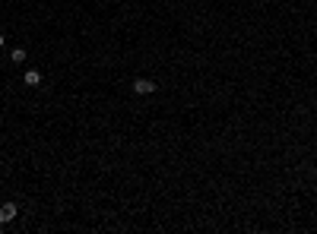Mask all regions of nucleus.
<instances>
[{
  "label": "nucleus",
  "mask_w": 317,
  "mask_h": 234,
  "mask_svg": "<svg viewBox=\"0 0 317 234\" xmlns=\"http://www.w3.org/2000/svg\"><path fill=\"white\" fill-rule=\"evenodd\" d=\"M152 92H159V83H152L146 76L133 79V95H152Z\"/></svg>",
  "instance_id": "1"
},
{
  "label": "nucleus",
  "mask_w": 317,
  "mask_h": 234,
  "mask_svg": "<svg viewBox=\"0 0 317 234\" xmlns=\"http://www.w3.org/2000/svg\"><path fill=\"white\" fill-rule=\"evenodd\" d=\"M19 215V209H16V203H3L0 206V225H6V222H13V218Z\"/></svg>",
  "instance_id": "2"
},
{
  "label": "nucleus",
  "mask_w": 317,
  "mask_h": 234,
  "mask_svg": "<svg viewBox=\"0 0 317 234\" xmlns=\"http://www.w3.org/2000/svg\"><path fill=\"white\" fill-rule=\"evenodd\" d=\"M23 83H25V85H42V73H38L35 66H32V70H25V73H23Z\"/></svg>",
  "instance_id": "3"
},
{
  "label": "nucleus",
  "mask_w": 317,
  "mask_h": 234,
  "mask_svg": "<svg viewBox=\"0 0 317 234\" xmlns=\"http://www.w3.org/2000/svg\"><path fill=\"white\" fill-rule=\"evenodd\" d=\"M10 60H13L16 66H23L25 60H29V54H25V48H13V51H10Z\"/></svg>",
  "instance_id": "4"
},
{
  "label": "nucleus",
  "mask_w": 317,
  "mask_h": 234,
  "mask_svg": "<svg viewBox=\"0 0 317 234\" xmlns=\"http://www.w3.org/2000/svg\"><path fill=\"white\" fill-rule=\"evenodd\" d=\"M3 44H6V35H3V32H0V48H3Z\"/></svg>",
  "instance_id": "5"
}]
</instances>
